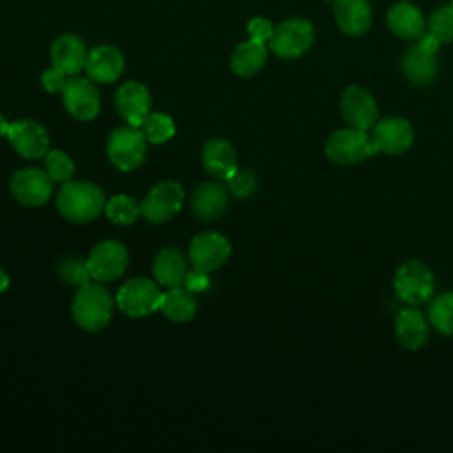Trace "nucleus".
I'll return each mask as SVG.
<instances>
[{"label": "nucleus", "mask_w": 453, "mask_h": 453, "mask_svg": "<svg viewBox=\"0 0 453 453\" xmlns=\"http://www.w3.org/2000/svg\"><path fill=\"white\" fill-rule=\"evenodd\" d=\"M104 195L88 180H67L57 195L58 212L71 223H88L104 212Z\"/></svg>", "instance_id": "obj_1"}, {"label": "nucleus", "mask_w": 453, "mask_h": 453, "mask_svg": "<svg viewBox=\"0 0 453 453\" xmlns=\"http://www.w3.org/2000/svg\"><path fill=\"white\" fill-rule=\"evenodd\" d=\"M71 313L80 329L88 333L101 331L111 320L113 297L106 287L88 281L78 287L73 299Z\"/></svg>", "instance_id": "obj_2"}, {"label": "nucleus", "mask_w": 453, "mask_h": 453, "mask_svg": "<svg viewBox=\"0 0 453 453\" xmlns=\"http://www.w3.org/2000/svg\"><path fill=\"white\" fill-rule=\"evenodd\" d=\"M147 152V138L142 127L120 126L111 131L106 142V156L120 172H131L142 166Z\"/></svg>", "instance_id": "obj_3"}, {"label": "nucleus", "mask_w": 453, "mask_h": 453, "mask_svg": "<svg viewBox=\"0 0 453 453\" xmlns=\"http://www.w3.org/2000/svg\"><path fill=\"white\" fill-rule=\"evenodd\" d=\"M324 152L329 161L334 165L349 166L365 161L366 157L375 154L370 134L365 129L347 127L334 131L324 147Z\"/></svg>", "instance_id": "obj_4"}, {"label": "nucleus", "mask_w": 453, "mask_h": 453, "mask_svg": "<svg viewBox=\"0 0 453 453\" xmlns=\"http://www.w3.org/2000/svg\"><path fill=\"white\" fill-rule=\"evenodd\" d=\"M393 287L403 303L418 306L430 301L434 294V274L423 262L407 260L396 269Z\"/></svg>", "instance_id": "obj_5"}, {"label": "nucleus", "mask_w": 453, "mask_h": 453, "mask_svg": "<svg viewBox=\"0 0 453 453\" xmlns=\"http://www.w3.org/2000/svg\"><path fill=\"white\" fill-rule=\"evenodd\" d=\"M313 27L304 18H288L274 27L269 48L280 58L292 60L304 55L313 44Z\"/></svg>", "instance_id": "obj_6"}, {"label": "nucleus", "mask_w": 453, "mask_h": 453, "mask_svg": "<svg viewBox=\"0 0 453 453\" xmlns=\"http://www.w3.org/2000/svg\"><path fill=\"white\" fill-rule=\"evenodd\" d=\"M117 306L122 313L133 319H140L159 310L161 292L157 285L143 276L127 280L117 292Z\"/></svg>", "instance_id": "obj_7"}, {"label": "nucleus", "mask_w": 453, "mask_h": 453, "mask_svg": "<svg viewBox=\"0 0 453 453\" xmlns=\"http://www.w3.org/2000/svg\"><path fill=\"white\" fill-rule=\"evenodd\" d=\"M184 203V189L175 180L157 182L142 200V216L150 223H165L172 219Z\"/></svg>", "instance_id": "obj_8"}, {"label": "nucleus", "mask_w": 453, "mask_h": 453, "mask_svg": "<svg viewBox=\"0 0 453 453\" xmlns=\"http://www.w3.org/2000/svg\"><path fill=\"white\" fill-rule=\"evenodd\" d=\"M92 280L108 283L119 280L127 264H129V253L124 244L113 239H106L97 242L87 258Z\"/></svg>", "instance_id": "obj_9"}, {"label": "nucleus", "mask_w": 453, "mask_h": 453, "mask_svg": "<svg viewBox=\"0 0 453 453\" xmlns=\"http://www.w3.org/2000/svg\"><path fill=\"white\" fill-rule=\"evenodd\" d=\"M62 101L67 113L76 120H92L101 110V96L90 78L73 76L62 88Z\"/></svg>", "instance_id": "obj_10"}, {"label": "nucleus", "mask_w": 453, "mask_h": 453, "mask_svg": "<svg viewBox=\"0 0 453 453\" xmlns=\"http://www.w3.org/2000/svg\"><path fill=\"white\" fill-rule=\"evenodd\" d=\"M232 253L228 239L218 232H202L191 239L189 260L193 269L212 273L225 265Z\"/></svg>", "instance_id": "obj_11"}, {"label": "nucleus", "mask_w": 453, "mask_h": 453, "mask_svg": "<svg viewBox=\"0 0 453 453\" xmlns=\"http://www.w3.org/2000/svg\"><path fill=\"white\" fill-rule=\"evenodd\" d=\"M53 180L46 173V170L37 168H21L18 170L9 182L11 195L14 200L27 207L44 205L53 191Z\"/></svg>", "instance_id": "obj_12"}, {"label": "nucleus", "mask_w": 453, "mask_h": 453, "mask_svg": "<svg viewBox=\"0 0 453 453\" xmlns=\"http://www.w3.org/2000/svg\"><path fill=\"white\" fill-rule=\"evenodd\" d=\"M7 138L12 149L27 157V159H39L44 157L50 150V134L42 124L32 119H18L9 124Z\"/></svg>", "instance_id": "obj_13"}, {"label": "nucleus", "mask_w": 453, "mask_h": 453, "mask_svg": "<svg viewBox=\"0 0 453 453\" xmlns=\"http://www.w3.org/2000/svg\"><path fill=\"white\" fill-rule=\"evenodd\" d=\"M372 143L375 152L402 154L414 142V131L409 120L402 117H386L373 124Z\"/></svg>", "instance_id": "obj_14"}, {"label": "nucleus", "mask_w": 453, "mask_h": 453, "mask_svg": "<svg viewBox=\"0 0 453 453\" xmlns=\"http://www.w3.org/2000/svg\"><path fill=\"white\" fill-rule=\"evenodd\" d=\"M113 104L126 124L140 127L150 113V92L140 81H126L117 88Z\"/></svg>", "instance_id": "obj_15"}, {"label": "nucleus", "mask_w": 453, "mask_h": 453, "mask_svg": "<svg viewBox=\"0 0 453 453\" xmlns=\"http://www.w3.org/2000/svg\"><path fill=\"white\" fill-rule=\"evenodd\" d=\"M340 111L350 127L365 131L373 127L377 120V103L373 96L359 85H350L343 90L340 97Z\"/></svg>", "instance_id": "obj_16"}, {"label": "nucleus", "mask_w": 453, "mask_h": 453, "mask_svg": "<svg viewBox=\"0 0 453 453\" xmlns=\"http://www.w3.org/2000/svg\"><path fill=\"white\" fill-rule=\"evenodd\" d=\"M83 69L94 83H113L124 71V55L110 44L96 46L88 51Z\"/></svg>", "instance_id": "obj_17"}, {"label": "nucleus", "mask_w": 453, "mask_h": 453, "mask_svg": "<svg viewBox=\"0 0 453 453\" xmlns=\"http://www.w3.org/2000/svg\"><path fill=\"white\" fill-rule=\"evenodd\" d=\"M87 55L88 51L83 41L74 34H64L57 37L50 50L53 67L60 69L67 76H74L85 67Z\"/></svg>", "instance_id": "obj_18"}, {"label": "nucleus", "mask_w": 453, "mask_h": 453, "mask_svg": "<svg viewBox=\"0 0 453 453\" xmlns=\"http://www.w3.org/2000/svg\"><path fill=\"white\" fill-rule=\"evenodd\" d=\"M388 28L400 39H419L425 34L426 21L419 7L411 2H396L389 7L386 16Z\"/></svg>", "instance_id": "obj_19"}, {"label": "nucleus", "mask_w": 453, "mask_h": 453, "mask_svg": "<svg viewBox=\"0 0 453 453\" xmlns=\"http://www.w3.org/2000/svg\"><path fill=\"white\" fill-rule=\"evenodd\" d=\"M202 166L218 180H226L237 170V157L232 143L225 138H212L202 149Z\"/></svg>", "instance_id": "obj_20"}, {"label": "nucleus", "mask_w": 453, "mask_h": 453, "mask_svg": "<svg viewBox=\"0 0 453 453\" xmlns=\"http://www.w3.org/2000/svg\"><path fill=\"white\" fill-rule=\"evenodd\" d=\"M395 338L405 350H418L428 340V322L416 308H405L396 315Z\"/></svg>", "instance_id": "obj_21"}, {"label": "nucleus", "mask_w": 453, "mask_h": 453, "mask_svg": "<svg viewBox=\"0 0 453 453\" xmlns=\"http://www.w3.org/2000/svg\"><path fill=\"white\" fill-rule=\"evenodd\" d=\"M334 19L347 35H363L372 27V7L368 0H334Z\"/></svg>", "instance_id": "obj_22"}, {"label": "nucleus", "mask_w": 453, "mask_h": 453, "mask_svg": "<svg viewBox=\"0 0 453 453\" xmlns=\"http://www.w3.org/2000/svg\"><path fill=\"white\" fill-rule=\"evenodd\" d=\"M228 205V189L226 186L216 182V180H207L202 182L191 198V207L196 218L203 221H211L219 218Z\"/></svg>", "instance_id": "obj_23"}, {"label": "nucleus", "mask_w": 453, "mask_h": 453, "mask_svg": "<svg viewBox=\"0 0 453 453\" xmlns=\"http://www.w3.org/2000/svg\"><path fill=\"white\" fill-rule=\"evenodd\" d=\"M152 274L156 281L165 287H180L188 274V260L179 248H163L157 251L152 262Z\"/></svg>", "instance_id": "obj_24"}, {"label": "nucleus", "mask_w": 453, "mask_h": 453, "mask_svg": "<svg viewBox=\"0 0 453 453\" xmlns=\"http://www.w3.org/2000/svg\"><path fill=\"white\" fill-rule=\"evenodd\" d=\"M435 53L423 50L418 42L411 46L402 57V73L416 87L430 85L437 76Z\"/></svg>", "instance_id": "obj_25"}, {"label": "nucleus", "mask_w": 453, "mask_h": 453, "mask_svg": "<svg viewBox=\"0 0 453 453\" xmlns=\"http://www.w3.org/2000/svg\"><path fill=\"white\" fill-rule=\"evenodd\" d=\"M265 60H267L265 42L248 39L234 50L230 57V69L234 71V74L241 78H250L264 67Z\"/></svg>", "instance_id": "obj_26"}, {"label": "nucleus", "mask_w": 453, "mask_h": 453, "mask_svg": "<svg viewBox=\"0 0 453 453\" xmlns=\"http://www.w3.org/2000/svg\"><path fill=\"white\" fill-rule=\"evenodd\" d=\"M196 299L193 292L188 290L184 285L172 287L165 294H161L159 310L163 315L172 322H188L196 315Z\"/></svg>", "instance_id": "obj_27"}, {"label": "nucleus", "mask_w": 453, "mask_h": 453, "mask_svg": "<svg viewBox=\"0 0 453 453\" xmlns=\"http://www.w3.org/2000/svg\"><path fill=\"white\" fill-rule=\"evenodd\" d=\"M428 322L441 334L453 336V292L439 294L428 306Z\"/></svg>", "instance_id": "obj_28"}, {"label": "nucleus", "mask_w": 453, "mask_h": 453, "mask_svg": "<svg viewBox=\"0 0 453 453\" xmlns=\"http://www.w3.org/2000/svg\"><path fill=\"white\" fill-rule=\"evenodd\" d=\"M106 218L115 225H133L142 216L140 203L129 195H115L104 203Z\"/></svg>", "instance_id": "obj_29"}, {"label": "nucleus", "mask_w": 453, "mask_h": 453, "mask_svg": "<svg viewBox=\"0 0 453 453\" xmlns=\"http://www.w3.org/2000/svg\"><path fill=\"white\" fill-rule=\"evenodd\" d=\"M140 127H142L147 142L154 143V145H161L175 134V124H173L172 117H168L166 113H159V111L149 113V117L143 120V124Z\"/></svg>", "instance_id": "obj_30"}, {"label": "nucleus", "mask_w": 453, "mask_h": 453, "mask_svg": "<svg viewBox=\"0 0 453 453\" xmlns=\"http://www.w3.org/2000/svg\"><path fill=\"white\" fill-rule=\"evenodd\" d=\"M44 166H46V173L50 175V179L53 182H67L73 179L74 175V163L73 159L58 149L48 150L44 156Z\"/></svg>", "instance_id": "obj_31"}, {"label": "nucleus", "mask_w": 453, "mask_h": 453, "mask_svg": "<svg viewBox=\"0 0 453 453\" xmlns=\"http://www.w3.org/2000/svg\"><path fill=\"white\" fill-rule=\"evenodd\" d=\"M58 278L73 287H81L92 280L87 260L83 258H65L58 265Z\"/></svg>", "instance_id": "obj_32"}, {"label": "nucleus", "mask_w": 453, "mask_h": 453, "mask_svg": "<svg viewBox=\"0 0 453 453\" xmlns=\"http://www.w3.org/2000/svg\"><path fill=\"white\" fill-rule=\"evenodd\" d=\"M428 32H432L441 42L453 41V9L441 7L428 19Z\"/></svg>", "instance_id": "obj_33"}, {"label": "nucleus", "mask_w": 453, "mask_h": 453, "mask_svg": "<svg viewBox=\"0 0 453 453\" xmlns=\"http://www.w3.org/2000/svg\"><path fill=\"white\" fill-rule=\"evenodd\" d=\"M225 182L228 193H232L235 198H248L257 189V175L253 170L248 168L235 170V173L228 177Z\"/></svg>", "instance_id": "obj_34"}, {"label": "nucleus", "mask_w": 453, "mask_h": 453, "mask_svg": "<svg viewBox=\"0 0 453 453\" xmlns=\"http://www.w3.org/2000/svg\"><path fill=\"white\" fill-rule=\"evenodd\" d=\"M273 32H274V27L265 18H253L248 23L250 39H255V41H260V42H269V39L273 37Z\"/></svg>", "instance_id": "obj_35"}, {"label": "nucleus", "mask_w": 453, "mask_h": 453, "mask_svg": "<svg viewBox=\"0 0 453 453\" xmlns=\"http://www.w3.org/2000/svg\"><path fill=\"white\" fill-rule=\"evenodd\" d=\"M65 81H67V74L57 67L46 69L41 76V83H42L44 90H48V92H62Z\"/></svg>", "instance_id": "obj_36"}, {"label": "nucleus", "mask_w": 453, "mask_h": 453, "mask_svg": "<svg viewBox=\"0 0 453 453\" xmlns=\"http://www.w3.org/2000/svg\"><path fill=\"white\" fill-rule=\"evenodd\" d=\"M209 273H203V271H198V269H193V271H188L186 278H184V287L191 292H200V290H205L211 283Z\"/></svg>", "instance_id": "obj_37"}, {"label": "nucleus", "mask_w": 453, "mask_h": 453, "mask_svg": "<svg viewBox=\"0 0 453 453\" xmlns=\"http://www.w3.org/2000/svg\"><path fill=\"white\" fill-rule=\"evenodd\" d=\"M418 44H419L423 50L430 51V53H437V51H439V46H441V41H439L432 32H425V34L418 39Z\"/></svg>", "instance_id": "obj_38"}, {"label": "nucleus", "mask_w": 453, "mask_h": 453, "mask_svg": "<svg viewBox=\"0 0 453 453\" xmlns=\"http://www.w3.org/2000/svg\"><path fill=\"white\" fill-rule=\"evenodd\" d=\"M7 287H9V276H7V273L0 267V292L7 290Z\"/></svg>", "instance_id": "obj_39"}, {"label": "nucleus", "mask_w": 453, "mask_h": 453, "mask_svg": "<svg viewBox=\"0 0 453 453\" xmlns=\"http://www.w3.org/2000/svg\"><path fill=\"white\" fill-rule=\"evenodd\" d=\"M9 124H11V122H7V120L4 119V115L0 113V138L7 134V131H9Z\"/></svg>", "instance_id": "obj_40"}, {"label": "nucleus", "mask_w": 453, "mask_h": 453, "mask_svg": "<svg viewBox=\"0 0 453 453\" xmlns=\"http://www.w3.org/2000/svg\"><path fill=\"white\" fill-rule=\"evenodd\" d=\"M449 7H451V9H453V0H451V5H449Z\"/></svg>", "instance_id": "obj_41"}]
</instances>
